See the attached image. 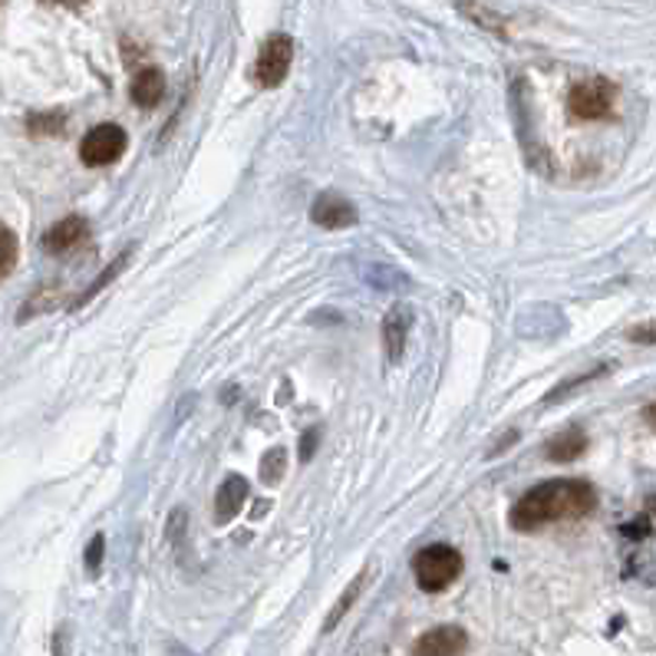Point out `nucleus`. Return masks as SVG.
Here are the masks:
<instances>
[{
    "label": "nucleus",
    "instance_id": "6ab92c4d",
    "mask_svg": "<svg viewBox=\"0 0 656 656\" xmlns=\"http://www.w3.org/2000/svg\"><path fill=\"white\" fill-rule=\"evenodd\" d=\"M102 545H106V538H102V535H96L93 541H90V548H87V564H90V570H99V561H102Z\"/></svg>",
    "mask_w": 656,
    "mask_h": 656
},
{
    "label": "nucleus",
    "instance_id": "1a4fd4ad",
    "mask_svg": "<svg viewBox=\"0 0 656 656\" xmlns=\"http://www.w3.org/2000/svg\"><path fill=\"white\" fill-rule=\"evenodd\" d=\"M245 498H248V481L241 475H228L215 495V521L218 525H228L241 508H245Z\"/></svg>",
    "mask_w": 656,
    "mask_h": 656
},
{
    "label": "nucleus",
    "instance_id": "6e6552de",
    "mask_svg": "<svg viewBox=\"0 0 656 656\" xmlns=\"http://www.w3.org/2000/svg\"><path fill=\"white\" fill-rule=\"evenodd\" d=\"M466 647H469V637L463 627H436L416 640L413 656H463Z\"/></svg>",
    "mask_w": 656,
    "mask_h": 656
},
{
    "label": "nucleus",
    "instance_id": "dca6fc26",
    "mask_svg": "<svg viewBox=\"0 0 656 656\" xmlns=\"http://www.w3.org/2000/svg\"><path fill=\"white\" fill-rule=\"evenodd\" d=\"M261 471H265V478H268V481H275V478H281V471H284V453H281V449H275V453H268V459H265V466H261Z\"/></svg>",
    "mask_w": 656,
    "mask_h": 656
},
{
    "label": "nucleus",
    "instance_id": "f3484780",
    "mask_svg": "<svg viewBox=\"0 0 656 656\" xmlns=\"http://www.w3.org/2000/svg\"><path fill=\"white\" fill-rule=\"evenodd\" d=\"M30 129H33L37 136H43V132H57V129H63V116H50V119H30Z\"/></svg>",
    "mask_w": 656,
    "mask_h": 656
},
{
    "label": "nucleus",
    "instance_id": "4be33fe9",
    "mask_svg": "<svg viewBox=\"0 0 656 656\" xmlns=\"http://www.w3.org/2000/svg\"><path fill=\"white\" fill-rule=\"evenodd\" d=\"M47 3H63V7H83L87 0H47Z\"/></svg>",
    "mask_w": 656,
    "mask_h": 656
},
{
    "label": "nucleus",
    "instance_id": "2eb2a0df",
    "mask_svg": "<svg viewBox=\"0 0 656 656\" xmlns=\"http://www.w3.org/2000/svg\"><path fill=\"white\" fill-rule=\"evenodd\" d=\"M360 584H364V574H360V577H357V580H354V584H350V587L344 590L340 604H337V607H334V614H330V624H327V630H334V627H337V620H340V617L347 614V607H350V604L357 600V594H360Z\"/></svg>",
    "mask_w": 656,
    "mask_h": 656
},
{
    "label": "nucleus",
    "instance_id": "4468645a",
    "mask_svg": "<svg viewBox=\"0 0 656 656\" xmlns=\"http://www.w3.org/2000/svg\"><path fill=\"white\" fill-rule=\"evenodd\" d=\"M13 265H17V235L7 225H0V281L13 271Z\"/></svg>",
    "mask_w": 656,
    "mask_h": 656
},
{
    "label": "nucleus",
    "instance_id": "ddd939ff",
    "mask_svg": "<svg viewBox=\"0 0 656 656\" xmlns=\"http://www.w3.org/2000/svg\"><path fill=\"white\" fill-rule=\"evenodd\" d=\"M126 261H129V251H122V255H119V258H116V261H112V265H109V268H106V271H102V275H99V278H96V281L90 284V287H87V290H83V297H80V300L73 304V310H80L83 304H90L96 294H99V290L106 287V284L116 281V275H119V271L126 268Z\"/></svg>",
    "mask_w": 656,
    "mask_h": 656
},
{
    "label": "nucleus",
    "instance_id": "412c9836",
    "mask_svg": "<svg viewBox=\"0 0 656 656\" xmlns=\"http://www.w3.org/2000/svg\"><path fill=\"white\" fill-rule=\"evenodd\" d=\"M644 419H647L650 426H656V402H654V406H647V409H644Z\"/></svg>",
    "mask_w": 656,
    "mask_h": 656
},
{
    "label": "nucleus",
    "instance_id": "20e7f679",
    "mask_svg": "<svg viewBox=\"0 0 656 656\" xmlns=\"http://www.w3.org/2000/svg\"><path fill=\"white\" fill-rule=\"evenodd\" d=\"M126 129L122 126H116V122H102V126H96L87 132V139L80 142V159L87 162V166H112L116 159H122V152H126Z\"/></svg>",
    "mask_w": 656,
    "mask_h": 656
},
{
    "label": "nucleus",
    "instance_id": "423d86ee",
    "mask_svg": "<svg viewBox=\"0 0 656 656\" xmlns=\"http://www.w3.org/2000/svg\"><path fill=\"white\" fill-rule=\"evenodd\" d=\"M310 218H314V225H320V228H327V231H340V228L357 225V208H354L340 191H324V195L314 201Z\"/></svg>",
    "mask_w": 656,
    "mask_h": 656
},
{
    "label": "nucleus",
    "instance_id": "f8f14e48",
    "mask_svg": "<svg viewBox=\"0 0 656 656\" xmlns=\"http://www.w3.org/2000/svg\"><path fill=\"white\" fill-rule=\"evenodd\" d=\"M587 453V436L580 433V429H567L561 436H555L548 446H545V456L551 459V463H570V459H577V456H584Z\"/></svg>",
    "mask_w": 656,
    "mask_h": 656
},
{
    "label": "nucleus",
    "instance_id": "7ed1b4c3",
    "mask_svg": "<svg viewBox=\"0 0 656 656\" xmlns=\"http://www.w3.org/2000/svg\"><path fill=\"white\" fill-rule=\"evenodd\" d=\"M614 99H617L614 83L594 77V80H580V83L570 90V96H567V109H570L574 119H590V122H594V119H607V116H610Z\"/></svg>",
    "mask_w": 656,
    "mask_h": 656
},
{
    "label": "nucleus",
    "instance_id": "9b49d317",
    "mask_svg": "<svg viewBox=\"0 0 656 656\" xmlns=\"http://www.w3.org/2000/svg\"><path fill=\"white\" fill-rule=\"evenodd\" d=\"M406 337H409V310L406 307H392L382 320V340L389 350V360L396 364L406 350Z\"/></svg>",
    "mask_w": 656,
    "mask_h": 656
},
{
    "label": "nucleus",
    "instance_id": "f03ea898",
    "mask_svg": "<svg viewBox=\"0 0 656 656\" xmlns=\"http://www.w3.org/2000/svg\"><path fill=\"white\" fill-rule=\"evenodd\" d=\"M413 574L423 590H446L463 574V555L449 545H429L413 558Z\"/></svg>",
    "mask_w": 656,
    "mask_h": 656
},
{
    "label": "nucleus",
    "instance_id": "9d476101",
    "mask_svg": "<svg viewBox=\"0 0 656 656\" xmlns=\"http://www.w3.org/2000/svg\"><path fill=\"white\" fill-rule=\"evenodd\" d=\"M129 96H132V102H136V106H142V109L159 106V102H162V96H166V77H162L156 67L139 70V73H136V80H132V87H129Z\"/></svg>",
    "mask_w": 656,
    "mask_h": 656
},
{
    "label": "nucleus",
    "instance_id": "39448f33",
    "mask_svg": "<svg viewBox=\"0 0 656 656\" xmlns=\"http://www.w3.org/2000/svg\"><path fill=\"white\" fill-rule=\"evenodd\" d=\"M290 60H294V40L284 37V33H275L261 47V53L255 60V83L258 87H268V90L271 87H281L287 70H290Z\"/></svg>",
    "mask_w": 656,
    "mask_h": 656
},
{
    "label": "nucleus",
    "instance_id": "0eeeda50",
    "mask_svg": "<svg viewBox=\"0 0 656 656\" xmlns=\"http://www.w3.org/2000/svg\"><path fill=\"white\" fill-rule=\"evenodd\" d=\"M87 238H90L87 218L67 215V218H60V221L43 235V251H47V255H70V251H77Z\"/></svg>",
    "mask_w": 656,
    "mask_h": 656
},
{
    "label": "nucleus",
    "instance_id": "f257e3e1",
    "mask_svg": "<svg viewBox=\"0 0 656 656\" xmlns=\"http://www.w3.org/2000/svg\"><path fill=\"white\" fill-rule=\"evenodd\" d=\"M597 508V491L580 478H551L528 488L511 508L515 531H535L551 521L584 518Z\"/></svg>",
    "mask_w": 656,
    "mask_h": 656
},
{
    "label": "nucleus",
    "instance_id": "a211bd4d",
    "mask_svg": "<svg viewBox=\"0 0 656 656\" xmlns=\"http://www.w3.org/2000/svg\"><path fill=\"white\" fill-rule=\"evenodd\" d=\"M634 344H656V324H640L627 334Z\"/></svg>",
    "mask_w": 656,
    "mask_h": 656
},
{
    "label": "nucleus",
    "instance_id": "aec40b11",
    "mask_svg": "<svg viewBox=\"0 0 656 656\" xmlns=\"http://www.w3.org/2000/svg\"><path fill=\"white\" fill-rule=\"evenodd\" d=\"M314 446H317V433H310V436L304 439V459H310V453H314Z\"/></svg>",
    "mask_w": 656,
    "mask_h": 656
}]
</instances>
